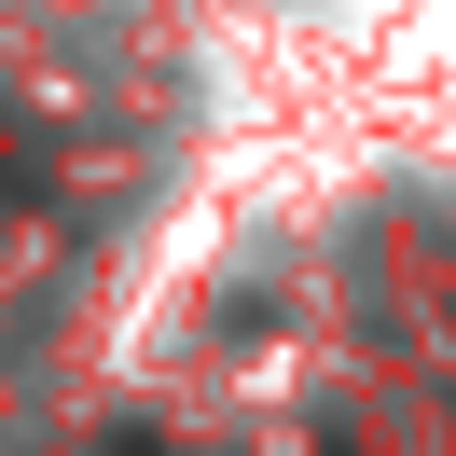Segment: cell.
Returning <instances> with one entry per match:
<instances>
[{
    "mask_svg": "<svg viewBox=\"0 0 456 456\" xmlns=\"http://www.w3.org/2000/svg\"><path fill=\"white\" fill-rule=\"evenodd\" d=\"M28 194H42V152L14 139V125H0V208H28Z\"/></svg>",
    "mask_w": 456,
    "mask_h": 456,
    "instance_id": "cell-1",
    "label": "cell"
}]
</instances>
